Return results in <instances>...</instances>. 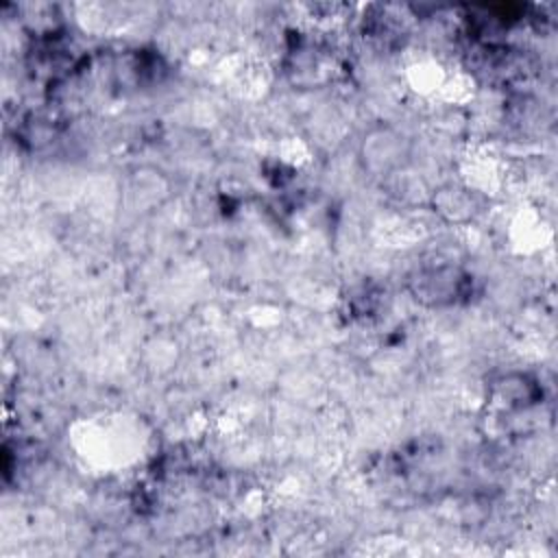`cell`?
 <instances>
[{
	"instance_id": "obj_1",
	"label": "cell",
	"mask_w": 558,
	"mask_h": 558,
	"mask_svg": "<svg viewBox=\"0 0 558 558\" xmlns=\"http://www.w3.org/2000/svg\"><path fill=\"white\" fill-rule=\"evenodd\" d=\"M460 272L453 268H429L421 270L412 281V292L418 301L429 305H447L453 303L462 292Z\"/></svg>"
}]
</instances>
